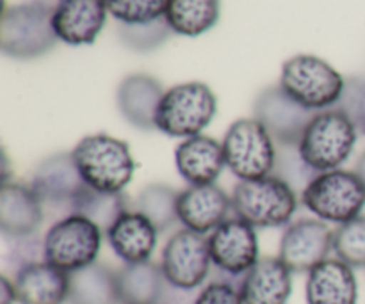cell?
Returning a JSON list of instances; mask_svg holds the SVG:
<instances>
[{"label": "cell", "mask_w": 365, "mask_h": 304, "mask_svg": "<svg viewBox=\"0 0 365 304\" xmlns=\"http://www.w3.org/2000/svg\"><path fill=\"white\" fill-rule=\"evenodd\" d=\"M86 185L106 192H123L134 178L135 162L130 146L107 134L81 139L71 152Z\"/></svg>", "instance_id": "1"}, {"label": "cell", "mask_w": 365, "mask_h": 304, "mask_svg": "<svg viewBox=\"0 0 365 304\" xmlns=\"http://www.w3.org/2000/svg\"><path fill=\"white\" fill-rule=\"evenodd\" d=\"M53 7L41 0L4 7L0 25V48L20 61L36 59L57 45L52 23Z\"/></svg>", "instance_id": "2"}, {"label": "cell", "mask_w": 365, "mask_h": 304, "mask_svg": "<svg viewBox=\"0 0 365 304\" xmlns=\"http://www.w3.org/2000/svg\"><path fill=\"white\" fill-rule=\"evenodd\" d=\"M346 78L316 56H294L282 66L280 88L305 109H334L344 91Z\"/></svg>", "instance_id": "3"}, {"label": "cell", "mask_w": 365, "mask_h": 304, "mask_svg": "<svg viewBox=\"0 0 365 304\" xmlns=\"http://www.w3.org/2000/svg\"><path fill=\"white\" fill-rule=\"evenodd\" d=\"M217 110L212 89L203 82H185L166 89L157 109L155 128L170 137L189 139L209 127Z\"/></svg>", "instance_id": "4"}, {"label": "cell", "mask_w": 365, "mask_h": 304, "mask_svg": "<svg viewBox=\"0 0 365 304\" xmlns=\"http://www.w3.org/2000/svg\"><path fill=\"white\" fill-rule=\"evenodd\" d=\"M359 139V130L346 114L337 109L321 110L303 134L298 150L303 160L317 173L341 169Z\"/></svg>", "instance_id": "5"}, {"label": "cell", "mask_w": 365, "mask_h": 304, "mask_svg": "<svg viewBox=\"0 0 365 304\" xmlns=\"http://www.w3.org/2000/svg\"><path fill=\"white\" fill-rule=\"evenodd\" d=\"M302 203L319 219L344 224L362 216L365 185L355 171H324L307 185Z\"/></svg>", "instance_id": "6"}, {"label": "cell", "mask_w": 365, "mask_h": 304, "mask_svg": "<svg viewBox=\"0 0 365 304\" xmlns=\"http://www.w3.org/2000/svg\"><path fill=\"white\" fill-rule=\"evenodd\" d=\"M298 198L294 189L278 177L241 182L232 194L235 216L253 228H278L291 221Z\"/></svg>", "instance_id": "7"}, {"label": "cell", "mask_w": 365, "mask_h": 304, "mask_svg": "<svg viewBox=\"0 0 365 304\" xmlns=\"http://www.w3.org/2000/svg\"><path fill=\"white\" fill-rule=\"evenodd\" d=\"M221 145L227 167L241 182L260 180L273 174L277 166V142L255 117L232 123Z\"/></svg>", "instance_id": "8"}, {"label": "cell", "mask_w": 365, "mask_h": 304, "mask_svg": "<svg viewBox=\"0 0 365 304\" xmlns=\"http://www.w3.org/2000/svg\"><path fill=\"white\" fill-rule=\"evenodd\" d=\"M100 248L102 230L77 214L53 223L43 237L46 262L68 274L95 263Z\"/></svg>", "instance_id": "9"}, {"label": "cell", "mask_w": 365, "mask_h": 304, "mask_svg": "<svg viewBox=\"0 0 365 304\" xmlns=\"http://www.w3.org/2000/svg\"><path fill=\"white\" fill-rule=\"evenodd\" d=\"M210 260L220 276L241 281L260 260L255 228L241 217H228L207 237Z\"/></svg>", "instance_id": "10"}, {"label": "cell", "mask_w": 365, "mask_h": 304, "mask_svg": "<svg viewBox=\"0 0 365 304\" xmlns=\"http://www.w3.org/2000/svg\"><path fill=\"white\" fill-rule=\"evenodd\" d=\"M212 267L209 241L196 231H177L164 246L160 269L168 283L178 290L191 292L203 285Z\"/></svg>", "instance_id": "11"}, {"label": "cell", "mask_w": 365, "mask_h": 304, "mask_svg": "<svg viewBox=\"0 0 365 304\" xmlns=\"http://www.w3.org/2000/svg\"><path fill=\"white\" fill-rule=\"evenodd\" d=\"M253 112L273 141L287 148H298L307 127L317 114L294 102L280 84L266 88L257 96Z\"/></svg>", "instance_id": "12"}, {"label": "cell", "mask_w": 365, "mask_h": 304, "mask_svg": "<svg viewBox=\"0 0 365 304\" xmlns=\"http://www.w3.org/2000/svg\"><path fill=\"white\" fill-rule=\"evenodd\" d=\"M334 251V231L323 221L302 219L284 231L280 260L292 273H310Z\"/></svg>", "instance_id": "13"}, {"label": "cell", "mask_w": 365, "mask_h": 304, "mask_svg": "<svg viewBox=\"0 0 365 304\" xmlns=\"http://www.w3.org/2000/svg\"><path fill=\"white\" fill-rule=\"evenodd\" d=\"M106 0H57L52 23L59 41L66 45H91L107 20Z\"/></svg>", "instance_id": "14"}, {"label": "cell", "mask_w": 365, "mask_h": 304, "mask_svg": "<svg viewBox=\"0 0 365 304\" xmlns=\"http://www.w3.org/2000/svg\"><path fill=\"white\" fill-rule=\"evenodd\" d=\"M232 198L216 184L189 185L178 194V221L200 235L210 234L228 219Z\"/></svg>", "instance_id": "15"}, {"label": "cell", "mask_w": 365, "mask_h": 304, "mask_svg": "<svg viewBox=\"0 0 365 304\" xmlns=\"http://www.w3.org/2000/svg\"><path fill=\"white\" fill-rule=\"evenodd\" d=\"M84 185L71 153H56L36 167L31 187L43 205L71 206Z\"/></svg>", "instance_id": "16"}, {"label": "cell", "mask_w": 365, "mask_h": 304, "mask_svg": "<svg viewBox=\"0 0 365 304\" xmlns=\"http://www.w3.org/2000/svg\"><path fill=\"white\" fill-rule=\"evenodd\" d=\"M164 93L166 91H164L163 84L152 75H128L118 88V109H120L121 116L139 130H153L157 109H159Z\"/></svg>", "instance_id": "17"}, {"label": "cell", "mask_w": 365, "mask_h": 304, "mask_svg": "<svg viewBox=\"0 0 365 304\" xmlns=\"http://www.w3.org/2000/svg\"><path fill=\"white\" fill-rule=\"evenodd\" d=\"M239 292L245 304H287L292 271L280 256H264L242 276Z\"/></svg>", "instance_id": "18"}, {"label": "cell", "mask_w": 365, "mask_h": 304, "mask_svg": "<svg viewBox=\"0 0 365 304\" xmlns=\"http://www.w3.org/2000/svg\"><path fill=\"white\" fill-rule=\"evenodd\" d=\"M175 164L187 184H214L227 167L223 145L209 135H195L184 139L175 150Z\"/></svg>", "instance_id": "19"}, {"label": "cell", "mask_w": 365, "mask_h": 304, "mask_svg": "<svg viewBox=\"0 0 365 304\" xmlns=\"http://www.w3.org/2000/svg\"><path fill=\"white\" fill-rule=\"evenodd\" d=\"M307 304H356L359 281L355 271L339 258H328L314 267L307 278Z\"/></svg>", "instance_id": "20"}, {"label": "cell", "mask_w": 365, "mask_h": 304, "mask_svg": "<svg viewBox=\"0 0 365 304\" xmlns=\"http://www.w3.org/2000/svg\"><path fill=\"white\" fill-rule=\"evenodd\" d=\"M43 221V203L32 187L4 184L0 192V230L6 237L34 235Z\"/></svg>", "instance_id": "21"}, {"label": "cell", "mask_w": 365, "mask_h": 304, "mask_svg": "<svg viewBox=\"0 0 365 304\" xmlns=\"http://www.w3.org/2000/svg\"><path fill=\"white\" fill-rule=\"evenodd\" d=\"M159 230L138 210H127L107 230V241L118 258L125 263L150 262L155 251Z\"/></svg>", "instance_id": "22"}, {"label": "cell", "mask_w": 365, "mask_h": 304, "mask_svg": "<svg viewBox=\"0 0 365 304\" xmlns=\"http://www.w3.org/2000/svg\"><path fill=\"white\" fill-rule=\"evenodd\" d=\"M13 283L20 304H63L68 301L70 276L46 260L18 269Z\"/></svg>", "instance_id": "23"}, {"label": "cell", "mask_w": 365, "mask_h": 304, "mask_svg": "<svg viewBox=\"0 0 365 304\" xmlns=\"http://www.w3.org/2000/svg\"><path fill=\"white\" fill-rule=\"evenodd\" d=\"M68 276V304H123L118 271L106 263L95 262Z\"/></svg>", "instance_id": "24"}, {"label": "cell", "mask_w": 365, "mask_h": 304, "mask_svg": "<svg viewBox=\"0 0 365 304\" xmlns=\"http://www.w3.org/2000/svg\"><path fill=\"white\" fill-rule=\"evenodd\" d=\"M118 285L123 304H160L168 288L163 269L153 262L125 263L118 271Z\"/></svg>", "instance_id": "25"}, {"label": "cell", "mask_w": 365, "mask_h": 304, "mask_svg": "<svg viewBox=\"0 0 365 304\" xmlns=\"http://www.w3.org/2000/svg\"><path fill=\"white\" fill-rule=\"evenodd\" d=\"M220 0H170L166 20L175 34L196 38L220 20Z\"/></svg>", "instance_id": "26"}, {"label": "cell", "mask_w": 365, "mask_h": 304, "mask_svg": "<svg viewBox=\"0 0 365 304\" xmlns=\"http://www.w3.org/2000/svg\"><path fill=\"white\" fill-rule=\"evenodd\" d=\"M70 210L107 231L127 212V198L123 192H106L84 185L71 201Z\"/></svg>", "instance_id": "27"}, {"label": "cell", "mask_w": 365, "mask_h": 304, "mask_svg": "<svg viewBox=\"0 0 365 304\" xmlns=\"http://www.w3.org/2000/svg\"><path fill=\"white\" fill-rule=\"evenodd\" d=\"M178 194L163 184L146 185L138 196V212H141L159 231L168 230L178 221Z\"/></svg>", "instance_id": "28"}, {"label": "cell", "mask_w": 365, "mask_h": 304, "mask_svg": "<svg viewBox=\"0 0 365 304\" xmlns=\"http://www.w3.org/2000/svg\"><path fill=\"white\" fill-rule=\"evenodd\" d=\"M334 251L353 269L365 267V216H359L334 231Z\"/></svg>", "instance_id": "29"}, {"label": "cell", "mask_w": 365, "mask_h": 304, "mask_svg": "<svg viewBox=\"0 0 365 304\" xmlns=\"http://www.w3.org/2000/svg\"><path fill=\"white\" fill-rule=\"evenodd\" d=\"M171 34L175 32L171 31L166 16L155 21H148V23H118V36H120L121 43L134 52H152V50L159 48L164 41H168Z\"/></svg>", "instance_id": "30"}, {"label": "cell", "mask_w": 365, "mask_h": 304, "mask_svg": "<svg viewBox=\"0 0 365 304\" xmlns=\"http://www.w3.org/2000/svg\"><path fill=\"white\" fill-rule=\"evenodd\" d=\"M170 0H106L107 13L118 23L138 25L166 16Z\"/></svg>", "instance_id": "31"}, {"label": "cell", "mask_w": 365, "mask_h": 304, "mask_svg": "<svg viewBox=\"0 0 365 304\" xmlns=\"http://www.w3.org/2000/svg\"><path fill=\"white\" fill-rule=\"evenodd\" d=\"M274 171H277L274 177L284 180L285 184L291 185L292 189L302 187V192L305 191L307 185L319 174L316 169H312V167L303 160L298 148H287V146H280V150H278Z\"/></svg>", "instance_id": "32"}, {"label": "cell", "mask_w": 365, "mask_h": 304, "mask_svg": "<svg viewBox=\"0 0 365 304\" xmlns=\"http://www.w3.org/2000/svg\"><path fill=\"white\" fill-rule=\"evenodd\" d=\"M334 109L346 114L356 127V130L365 132V78H346L344 91Z\"/></svg>", "instance_id": "33"}, {"label": "cell", "mask_w": 365, "mask_h": 304, "mask_svg": "<svg viewBox=\"0 0 365 304\" xmlns=\"http://www.w3.org/2000/svg\"><path fill=\"white\" fill-rule=\"evenodd\" d=\"M239 287L241 281L217 276L200 290L192 304H245Z\"/></svg>", "instance_id": "34"}, {"label": "cell", "mask_w": 365, "mask_h": 304, "mask_svg": "<svg viewBox=\"0 0 365 304\" xmlns=\"http://www.w3.org/2000/svg\"><path fill=\"white\" fill-rule=\"evenodd\" d=\"M9 260L13 266H16V271L29 263L45 260V249H43V241L36 239L34 235L29 237L14 239V246L9 251Z\"/></svg>", "instance_id": "35"}, {"label": "cell", "mask_w": 365, "mask_h": 304, "mask_svg": "<svg viewBox=\"0 0 365 304\" xmlns=\"http://www.w3.org/2000/svg\"><path fill=\"white\" fill-rule=\"evenodd\" d=\"M14 303H18L14 283L7 280L6 276H2L0 278V304H14Z\"/></svg>", "instance_id": "36"}, {"label": "cell", "mask_w": 365, "mask_h": 304, "mask_svg": "<svg viewBox=\"0 0 365 304\" xmlns=\"http://www.w3.org/2000/svg\"><path fill=\"white\" fill-rule=\"evenodd\" d=\"M355 173L359 174V178H360V180L364 182V185H365V153H364L362 157H360V159H359V162H356Z\"/></svg>", "instance_id": "37"}, {"label": "cell", "mask_w": 365, "mask_h": 304, "mask_svg": "<svg viewBox=\"0 0 365 304\" xmlns=\"http://www.w3.org/2000/svg\"><path fill=\"white\" fill-rule=\"evenodd\" d=\"M364 134H365V132H364Z\"/></svg>", "instance_id": "38"}]
</instances>
